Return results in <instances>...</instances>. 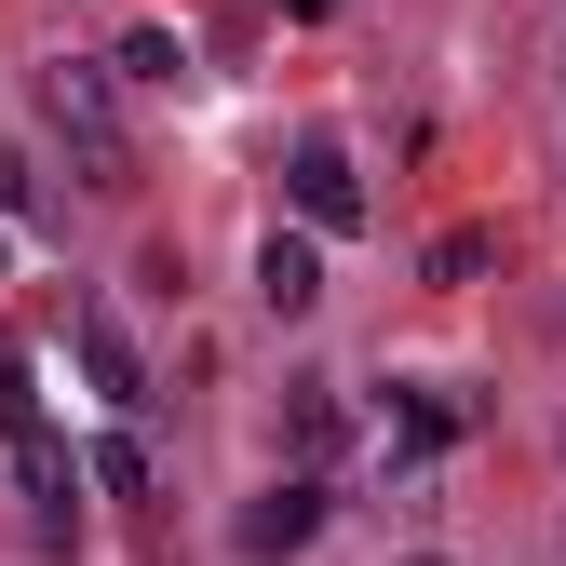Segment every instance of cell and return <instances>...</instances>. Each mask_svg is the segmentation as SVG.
<instances>
[{
	"label": "cell",
	"instance_id": "obj_11",
	"mask_svg": "<svg viewBox=\"0 0 566 566\" xmlns=\"http://www.w3.org/2000/svg\"><path fill=\"white\" fill-rule=\"evenodd\" d=\"M28 189H41V176H28V149H0V217H28Z\"/></svg>",
	"mask_w": 566,
	"mask_h": 566
},
{
	"label": "cell",
	"instance_id": "obj_4",
	"mask_svg": "<svg viewBox=\"0 0 566 566\" xmlns=\"http://www.w3.org/2000/svg\"><path fill=\"white\" fill-rule=\"evenodd\" d=\"M324 539V485L297 472V485H270V500H243V553L256 566H283V553H311Z\"/></svg>",
	"mask_w": 566,
	"mask_h": 566
},
{
	"label": "cell",
	"instance_id": "obj_12",
	"mask_svg": "<svg viewBox=\"0 0 566 566\" xmlns=\"http://www.w3.org/2000/svg\"><path fill=\"white\" fill-rule=\"evenodd\" d=\"M405 566H432V553H405Z\"/></svg>",
	"mask_w": 566,
	"mask_h": 566
},
{
	"label": "cell",
	"instance_id": "obj_2",
	"mask_svg": "<svg viewBox=\"0 0 566 566\" xmlns=\"http://www.w3.org/2000/svg\"><path fill=\"white\" fill-rule=\"evenodd\" d=\"M283 189H297V217H311V230H365V176H350V149H337V135H297Z\"/></svg>",
	"mask_w": 566,
	"mask_h": 566
},
{
	"label": "cell",
	"instance_id": "obj_7",
	"mask_svg": "<svg viewBox=\"0 0 566 566\" xmlns=\"http://www.w3.org/2000/svg\"><path fill=\"white\" fill-rule=\"evenodd\" d=\"M337 432H350L337 378H297V391H283V446H297V459H337Z\"/></svg>",
	"mask_w": 566,
	"mask_h": 566
},
{
	"label": "cell",
	"instance_id": "obj_10",
	"mask_svg": "<svg viewBox=\"0 0 566 566\" xmlns=\"http://www.w3.org/2000/svg\"><path fill=\"white\" fill-rule=\"evenodd\" d=\"M459 432V391H405V446H446Z\"/></svg>",
	"mask_w": 566,
	"mask_h": 566
},
{
	"label": "cell",
	"instance_id": "obj_8",
	"mask_svg": "<svg viewBox=\"0 0 566 566\" xmlns=\"http://www.w3.org/2000/svg\"><path fill=\"white\" fill-rule=\"evenodd\" d=\"M41 432V378H28V350H0V446H28Z\"/></svg>",
	"mask_w": 566,
	"mask_h": 566
},
{
	"label": "cell",
	"instance_id": "obj_5",
	"mask_svg": "<svg viewBox=\"0 0 566 566\" xmlns=\"http://www.w3.org/2000/svg\"><path fill=\"white\" fill-rule=\"evenodd\" d=\"M256 297L297 324V311L324 297V243H311V230H270V243H256Z\"/></svg>",
	"mask_w": 566,
	"mask_h": 566
},
{
	"label": "cell",
	"instance_id": "obj_3",
	"mask_svg": "<svg viewBox=\"0 0 566 566\" xmlns=\"http://www.w3.org/2000/svg\"><path fill=\"white\" fill-rule=\"evenodd\" d=\"M14 472H28V526H41V553H67V539H82V459H67L54 432H28Z\"/></svg>",
	"mask_w": 566,
	"mask_h": 566
},
{
	"label": "cell",
	"instance_id": "obj_1",
	"mask_svg": "<svg viewBox=\"0 0 566 566\" xmlns=\"http://www.w3.org/2000/svg\"><path fill=\"white\" fill-rule=\"evenodd\" d=\"M41 95H54V135H67V163H82V189H135V135H122L108 67H95V54H54Z\"/></svg>",
	"mask_w": 566,
	"mask_h": 566
},
{
	"label": "cell",
	"instance_id": "obj_9",
	"mask_svg": "<svg viewBox=\"0 0 566 566\" xmlns=\"http://www.w3.org/2000/svg\"><path fill=\"white\" fill-rule=\"evenodd\" d=\"M82 472H95V485H108V500H149V446H135V432H108V446H95V459H82Z\"/></svg>",
	"mask_w": 566,
	"mask_h": 566
},
{
	"label": "cell",
	"instance_id": "obj_6",
	"mask_svg": "<svg viewBox=\"0 0 566 566\" xmlns=\"http://www.w3.org/2000/svg\"><path fill=\"white\" fill-rule=\"evenodd\" d=\"M67 350H82V378H95L108 405H149V365H135V337H122L108 311H82V324H67Z\"/></svg>",
	"mask_w": 566,
	"mask_h": 566
}]
</instances>
